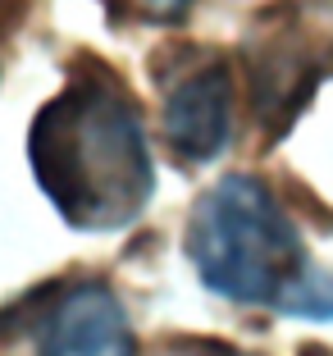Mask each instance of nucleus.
Here are the masks:
<instances>
[{
  "label": "nucleus",
  "mask_w": 333,
  "mask_h": 356,
  "mask_svg": "<svg viewBox=\"0 0 333 356\" xmlns=\"http://www.w3.org/2000/svg\"><path fill=\"white\" fill-rule=\"evenodd\" d=\"M28 165L37 188L78 233L124 229L156 192L142 105L110 64L96 60H78L64 87L37 110Z\"/></svg>",
  "instance_id": "1"
},
{
  "label": "nucleus",
  "mask_w": 333,
  "mask_h": 356,
  "mask_svg": "<svg viewBox=\"0 0 333 356\" xmlns=\"http://www.w3.org/2000/svg\"><path fill=\"white\" fill-rule=\"evenodd\" d=\"M188 256L215 297L238 306L333 320V274L306 252L302 233L256 174H229L192 206Z\"/></svg>",
  "instance_id": "2"
},
{
  "label": "nucleus",
  "mask_w": 333,
  "mask_h": 356,
  "mask_svg": "<svg viewBox=\"0 0 333 356\" xmlns=\"http://www.w3.org/2000/svg\"><path fill=\"white\" fill-rule=\"evenodd\" d=\"M251 119L265 142L288 137L320 83L333 74V0H274L242 37Z\"/></svg>",
  "instance_id": "3"
},
{
  "label": "nucleus",
  "mask_w": 333,
  "mask_h": 356,
  "mask_svg": "<svg viewBox=\"0 0 333 356\" xmlns=\"http://www.w3.org/2000/svg\"><path fill=\"white\" fill-rule=\"evenodd\" d=\"M0 347L32 356H137L119 293L105 279H51L23 302L0 306Z\"/></svg>",
  "instance_id": "4"
},
{
  "label": "nucleus",
  "mask_w": 333,
  "mask_h": 356,
  "mask_svg": "<svg viewBox=\"0 0 333 356\" xmlns=\"http://www.w3.org/2000/svg\"><path fill=\"white\" fill-rule=\"evenodd\" d=\"M160 87V137L183 169L210 165L233 142L238 78L224 51L210 46H165L151 60Z\"/></svg>",
  "instance_id": "5"
},
{
  "label": "nucleus",
  "mask_w": 333,
  "mask_h": 356,
  "mask_svg": "<svg viewBox=\"0 0 333 356\" xmlns=\"http://www.w3.org/2000/svg\"><path fill=\"white\" fill-rule=\"evenodd\" d=\"M115 23H183L197 0H101Z\"/></svg>",
  "instance_id": "6"
},
{
  "label": "nucleus",
  "mask_w": 333,
  "mask_h": 356,
  "mask_svg": "<svg viewBox=\"0 0 333 356\" xmlns=\"http://www.w3.org/2000/svg\"><path fill=\"white\" fill-rule=\"evenodd\" d=\"M160 356H256V352H242L233 343H219V338H178V343H165Z\"/></svg>",
  "instance_id": "7"
},
{
  "label": "nucleus",
  "mask_w": 333,
  "mask_h": 356,
  "mask_svg": "<svg viewBox=\"0 0 333 356\" xmlns=\"http://www.w3.org/2000/svg\"><path fill=\"white\" fill-rule=\"evenodd\" d=\"M14 10H19V0H0V23H10Z\"/></svg>",
  "instance_id": "8"
}]
</instances>
